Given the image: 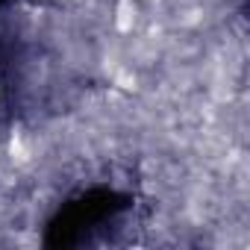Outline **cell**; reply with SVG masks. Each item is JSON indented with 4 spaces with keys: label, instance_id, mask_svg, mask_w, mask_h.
I'll list each match as a JSON object with an SVG mask.
<instances>
[{
    "label": "cell",
    "instance_id": "obj_1",
    "mask_svg": "<svg viewBox=\"0 0 250 250\" xmlns=\"http://www.w3.org/2000/svg\"><path fill=\"white\" fill-rule=\"evenodd\" d=\"M136 15H139V6L133 3V0H118V6H115V27H118V33H130L133 24H136Z\"/></svg>",
    "mask_w": 250,
    "mask_h": 250
}]
</instances>
